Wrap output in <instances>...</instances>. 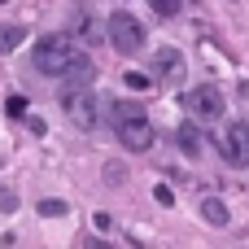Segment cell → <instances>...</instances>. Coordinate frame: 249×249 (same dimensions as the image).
I'll use <instances>...</instances> for the list:
<instances>
[{
  "label": "cell",
  "mask_w": 249,
  "mask_h": 249,
  "mask_svg": "<svg viewBox=\"0 0 249 249\" xmlns=\"http://www.w3.org/2000/svg\"><path fill=\"white\" fill-rule=\"evenodd\" d=\"M105 31H109V44H114L123 57H131V53H140V48H144V26H140L131 13H114Z\"/></svg>",
  "instance_id": "5"
},
{
  "label": "cell",
  "mask_w": 249,
  "mask_h": 249,
  "mask_svg": "<svg viewBox=\"0 0 249 249\" xmlns=\"http://www.w3.org/2000/svg\"><path fill=\"white\" fill-rule=\"evenodd\" d=\"M179 149H184L188 158H197V153H201V136H197V127H193V123H184V127H179Z\"/></svg>",
  "instance_id": "11"
},
{
  "label": "cell",
  "mask_w": 249,
  "mask_h": 249,
  "mask_svg": "<svg viewBox=\"0 0 249 249\" xmlns=\"http://www.w3.org/2000/svg\"><path fill=\"white\" fill-rule=\"evenodd\" d=\"M201 219L214 223V228H223V223H228V206H223L219 197H206V201H201Z\"/></svg>",
  "instance_id": "10"
},
{
  "label": "cell",
  "mask_w": 249,
  "mask_h": 249,
  "mask_svg": "<svg viewBox=\"0 0 249 249\" xmlns=\"http://www.w3.org/2000/svg\"><path fill=\"white\" fill-rule=\"evenodd\" d=\"M153 197H158V206H175V193H171L166 184H158V188H153Z\"/></svg>",
  "instance_id": "18"
},
{
  "label": "cell",
  "mask_w": 249,
  "mask_h": 249,
  "mask_svg": "<svg viewBox=\"0 0 249 249\" xmlns=\"http://www.w3.org/2000/svg\"><path fill=\"white\" fill-rule=\"evenodd\" d=\"M39 214H44V219H57V214H66V201H57V197H44V201H39Z\"/></svg>",
  "instance_id": "14"
},
{
  "label": "cell",
  "mask_w": 249,
  "mask_h": 249,
  "mask_svg": "<svg viewBox=\"0 0 249 249\" xmlns=\"http://www.w3.org/2000/svg\"><path fill=\"white\" fill-rule=\"evenodd\" d=\"M88 249H109V245L105 241H88Z\"/></svg>",
  "instance_id": "20"
},
{
  "label": "cell",
  "mask_w": 249,
  "mask_h": 249,
  "mask_svg": "<svg viewBox=\"0 0 249 249\" xmlns=\"http://www.w3.org/2000/svg\"><path fill=\"white\" fill-rule=\"evenodd\" d=\"M0 4H4V0H0Z\"/></svg>",
  "instance_id": "21"
},
{
  "label": "cell",
  "mask_w": 249,
  "mask_h": 249,
  "mask_svg": "<svg viewBox=\"0 0 249 249\" xmlns=\"http://www.w3.org/2000/svg\"><path fill=\"white\" fill-rule=\"evenodd\" d=\"M184 109H188L193 118H201V123H214V118H223L228 96H223L214 83H201V88H193V92L184 96Z\"/></svg>",
  "instance_id": "3"
},
{
  "label": "cell",
  "mask_w": 249,
  "mask_h": 249,
  "mask_svg": "<svg viewBox=\"0 0 249 249\" xmlns=\"http://www.w3.org/2000/svg\"><path fill=\"white\" fill-rule=\"evenodd\" d=\"M149 4H153V13H158V18H175V13L184 9V0H149Z\"/></svg>",
  "instance_id": "13"
},
{
  "label": "cell",
  "mask_w": 249,
  "mask_h": 249,
  "mask_svg": "<svg viewBox=\"0 0 249 249\" xmlns=\"http://www.w3.org/2000/svg\"><path fill=\"white\" fill-rule=\"evenodd\" d=\"M153 70H158V79H166V83H179V79H184V53H179V48H162Z\"/></svg>",
  "instance_id": "8"
},
{
  "label": "cell",
  "mask_w": 249,
  "mask_h": 249,
  "mask_svg": "<svg viewBox=\"0 0 249 249\" xmlns=\"http://www.w3.org/2000/svg\"><path fill=\"white\" fill-rule=\"evenodd\" d=\"M4 109H9V118H22V114H26V96H9Z\"/></svg>",
  "instance_id": "16"
},
{
  "label": "cell",
  "mask_w": 249,
  "mask_h": 249,
  "mask_svg": "<svg viewBox=\"0 0 249 249\" xmlns=\"http://www.w3.org/2000/svg\"><path fill=\"white\" fill-rule=\"evenodd\" d=\"M136 114H144V109H140V101H114V105H109V118H114V123L136 118Z\"/></svg>",
  "instance_id": "12"
},
{
  "label": "cell",
  "mask_w": 249,
  "mask_h": 249,
  "mask_svg": "<svg viewBox=\"0 0 249 249\" xmlns=\"http://www.w3.org/2000/svg\"><path fill=\"white\" fill-rule=\"evenodd\" d=\"M61 109H66V118H70L79 131H96V123H101V114H105V105L96 101L92 88H66V92H61Z\"/></svg>",
  "instance_id": "2"
},
{
  "label": "cell",
  "mask_w": 249,
  "mask_h": 249,
  "mask_svg": "<svg viewBox=\"0 0 249 249\" xmlns=\"http://www.w3.org/2000/svg\"><path fill=\"white\" fill-rule=\"evenodd\" d=\"M79 35H83V39H96V22H88V18H83V26H79Z\"/></svg>",
  "instance_id": "19"
},
{
  "label": "cell",
  "mask_w": 249,
  "mask_h": 249,
  "mask_svg": "<svg viewBox=\"0 0 249 249\" xmlns=\"http://www.w3.org/2000/svg\"><path fill=\"white\" fill-rule=\"evenodd\" d=\"M0 210H4V214H13V210H18V197H13V188H0Z\"/></svg>",
  "instance_id": "17"
},
{
  "label": "cell",
  "mask_w": 249,
  "mask_h": 249,
  "mask_svg": "<svg viewBox=\"0 0 249 249\" xmlns=\"http://www.w3.org/2000/svg\"><path fill=\"white\" fill-rule=\"evenodd\" d=\"M22 39H26V26H18V22H0V53H13Z\"/></svg>",
  "instance_id": "9"
},
{
  "label": "cell",
  "mask_w": 249,
  "mask_h": 249,
  "mask_svg": "<svg viewBox=\"0 0 249 249\" xmlns=\"http://www.w3.org/2000/svg\"><path fill=\"white\" fill-rule=\"evenodd\" d=\"M61 83H66V88H92V83H96V61H92L88 53H79V57L66 66Z\"/></svg>",
  "instance_id": "7"
},
{
  "label": "cell",
  "mask_w": 249,
  "mask_h": 249,
  "mask_svg": "<svg viewBox=\"0 0 249 249\" xmlns=\"http://www.w3.org/2000/svg\"><path fill=\"white\" fill-rule=\"evenodd\" d=\"M123 83H127L131 92H144V88H149V74H140V70H127V74H123Z\"/></svg>",
  "instance_id": "15"
},
{
  "label": "cell",
  "mask_w": 249,
  "mask_h": 249,
  "mask_svg": "<svg viewBox=\"0 0 249 249\" xmlns=\"http://www.w3.org/2000/svg\"><path fill=\"white\" fill-rule=\"evenodd\" d=\"M219 153L232 166H249V123H228L219 131Z\"/></svg>",
  "instance_id": "6"
},
{
  "label": "cell",
  "mask_w": 249,
  "mask_h": 249,
  "mask_svg": "<svg viewBox=\"0 0 249 249\" xmlns=\"http://www.w3.org/2000/svg\"><path fill=\"white\" fill-rule=\"evenodd\" d=\"M74 57H79V48H74V35H66V31H48V35H39L35 48H31V66H35L39 74H48V79H61Z\"/></svg>",
  "instance_id": "1"
},
{
  "label": "cell",
  "mask_w": 249,
  "mask_h": 249,
  "mask_svg": "<svg viewBox=\"0 0 249 249\" xmlns=\"http://www.w3.org/2000/svg\"><path fill=\"white\" fill-rule=\"evenodd\" d=\"M114 136H118V144H123L127 153H149V149H153V140H158V131H153V123H149L144 114L114 123Z\"/></svg>",
  "instance_id": "4"
}]
</instances>
